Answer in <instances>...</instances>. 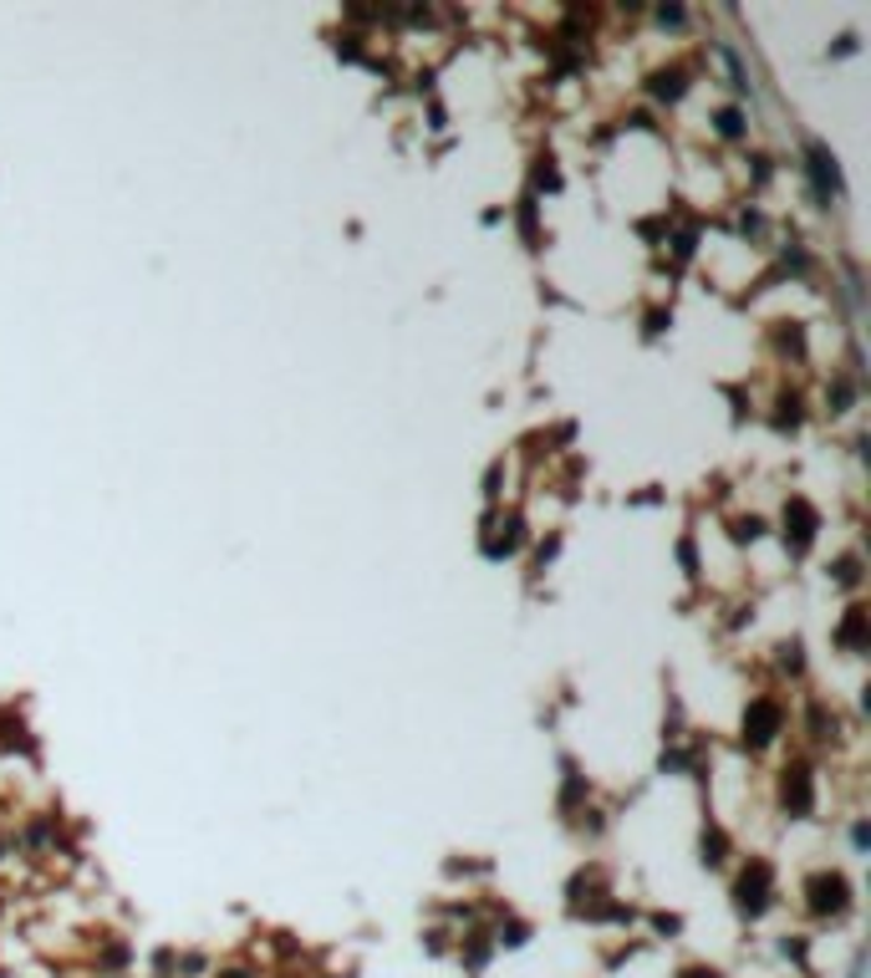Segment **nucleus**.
Masks as SVG:
<instances>
[{"instance_id": "obj_1", "label": "nucleus", "mask_w": 871, "mask_h": 978, "mask_svg": "<svg viewBox=\"0 0 871 978\" xmlns=\"http://www.w3.org/2000/svg\"><path fill=\"white\" fill-rule=\"evenodd\" d=\"M846 902V882L841 877H816L810 882V908L816 912H836Z\"/></svg>"}, {"instance_id": "obj_2", "label": "nucleus", "mask_w": 871, "mask_h": 978, "mask_svg": "<svg viewBox=\"0 0 871 978\" xmlns=\"http://www.w3.org/2000/svg\"><path fill=\"white\" fill-rule=\"evenodd\" d=\"M744 729H750V739H754V744L774 739V729H780V709H774V704H754L750 719H744Z\"/></svg>"}, {"instance_id": "obj_3", "label": "nucleus", "mask_w": 871, "mask_h": 978, "mask_svg": "<svg viewBox=\"0 0 871 978\" xmlns=\"http://www.w3.org/2000/svg\"><path fill=\"white\" fill-rule=\"evenodd\" d=\"M765 877H770V872H765V866H754V877L739 882V908H750V912L765 908Z\"/></svg>"}, {"instance_id": "obj_4", "label": "nucleus", "mask_w": 871, "mask_h": 978, "mask_svg": "<svg viewBox=\"0 0 871 978\" xmlns=\"http://www.w3.org/2000/svg\"><path fill=\"white\" fill-rule=\"evenodd\" d=\"M785 806H795V810L810 806V780H805V770H790V780H785Z\"/></svg>"}, {"instance_id": "obj_5", "label": "nucleus", "mask_w": 871, "mask_h": 978, "mask_svg": "<svg viewBox=\"0 0 871 978\" xmlns=\"http://www.w3.org/2000/svg\"><path fill=\"white\" fill-rule=\"evenodd\" d=\"M861 627H867V617H861V612H851V617H846V627H841V642H846V647H856V642H861Z\"/></svg>"}]
</instances>
